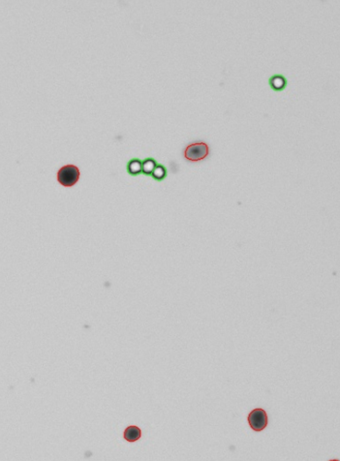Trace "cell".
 Segmentation results:
<instances>
[{
    "label": "cell",
    "mask_w": 340,
    "mask_h": 461,
    "mask_svg": "<svg viewBox=\"0 0 340 461\" xmlns=\"http://www.w3.org/2000/svg\"><path fill=\"white\" fill-rule=\"evenodd\" d=\"M247 421L251 429H253L256 432H260V431H263L267 426L268 418L264 409L256 408L249 413L247 417Z\"/></svg>",
    "instance_id": "3957f363"
},
{
    "label": "cell",
    "mask_w": 340,
    "mask_h": 461,
    "mask_svg": "<svg viewBox=\"0 0 340 461\" xmlns=\"http://www.w3.org/2000/svg\"><path fill=\"white\" fill-rule=\"evenodd\" d=\"M127 173L133 177L139 176L140 174L143 173V161L137 158L131 159L127 163Z\"/></svg>",
    "instance_id": "8992f818"
},
{
    "label": "cell",
    "mask_w": 340,
    "mask_h": 461,
    "mask_svg": "<svg viewBox=\"0 0 340 461\" xmlns=\"http://www.w3.org/2000/svg\"><path fill=\"white\" fill-rule=\"evenodd\" d=\"M209 147L206 142L197 141L187 145L183 151V157L189 162H200L209 155Z\"/></svg>",
    "instance_id": "6da1fadb"
},
{
    "label": "cell",
    "mask_w": 340,
    "mask_h": 461,
    "mask_svg": "<svg viewBox=\"0 0 340 461\" xmlns=\"http://www.w3.org/2000/svg\"><path fill=\"white\" fill-rule=\"evenodd\" d=\"M268 84L274 91H282L286 88L288 80L285 76L281 74H275L268 78Z\"/></svg>",
    "instance_id": "277c9868"
},
{
    "label": "cell",
    "mask_w": 340,
    "mask_h": 461,
    "mask_svg": "<svg viewBox=\"0 0 340 461\" xmlns=\"http://www.w3.org/2000/svg\"><path fill=\"white\" fill-rule=\"evenodd\" d=\"M152 179H154L155 180L157 181H161L163 179H166L167 177V169L165 168V166L161 165V164H158L154 170V172L152 173L151 175Z\"/></svg>",
    "instance_id": "ba28073f"
},
{
    "label": "cell",
    "mask_w": 340,
    "mask_h": 461,
    "mask_svg": "<svg viewBox=\"0 0 340 461\" xmlns=\"http://www.w3.org/2000/svg\"><path fill=\"white\" fill-rule=\"evenodd\" d=\"M157 165H158L157 162L153 158L145 159L143 161V174L147 176H151Z\"/></svg>",
    "instance_id": "52a82bcc"
},
{
    "label": "cell",
    "mask_w": 340,
    "mask_h": 461,
    "mask_svg": "<svg viewBox=\"0 0 340 461\" xmlns=\"http://www.w3.org/2000/svg\"><path fill=\"white\" fill-rule=\"evenodd\" d=\"M79 178H80L79 169L73 164L64 165L58 170L56 174V179H57L58 183L64 187H73L78 182Z\"/></svg>",
    "instance_id": "7a4b0ae2"
},
{
    "label": "cell",
    "mask_w": 340,
    "mask_h": 461,
    "mask_svg": "<svg viewBox=\"0 0 340 461\" xmlns=\"http://www.w3.org/2000/svg\"><path fill=\"white\" fill-rule=\"evenodd\" d=\"M123 437L127 442H136L142 437V430L138 426H128L123 433Z\"/></svg>",
    "instance_id": "5b68a950"
}]
</instances>
